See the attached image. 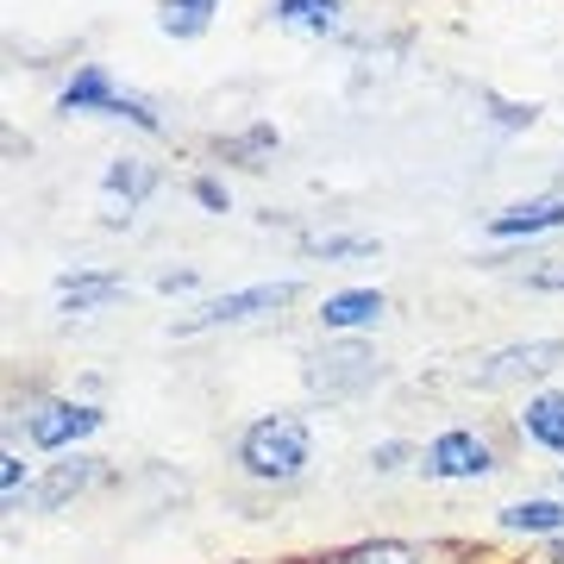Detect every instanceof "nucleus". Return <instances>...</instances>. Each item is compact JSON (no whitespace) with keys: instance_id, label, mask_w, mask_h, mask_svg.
Here are the masks:
<instances>
[{"instance_id":"1","label":"nucleus","mask_w":564,"mask_h":564,"mask_svg":"<svg viewBox=\"0 0 564 564\" xmlns=\"http://www.w3.org/2000/svg\"><path fill=\"white\" fill-rule=\"evenodd\" d=\"M232 464H239V477L251 489H302L307 470H314V426L307 414L295 408H276V414H251L239 426V440H232Z\"/></svg>"},{"instance_id":"2","label":"nucleus","mask_w":564,"mask_h":564,"mask_svg":"<svg viewBox=\"0 0 564 564\" xmlns=\"http://www.w3.org/2000/svg\"><path fill=\"white\" fill-rule=\"evenodd\" d=\"M7 445H25L39 458H63V452H88V440L107 433V408L76 395V389H39L20 402H7Z\"/></svg>"},{"instance_id":"3","label":"nucleus","mask_w":564,"mask_h":564,"mask_svg":"<svg viewBox=\"0 0 564 564\" xmlns=\"http://www.w3.org/2000/svg\"><path fill=\"white\" fill-rule=\"evenodd\" d=\"M302 302V276H270V282H239L220 295H202L170 333L195 339V333H226V326H258V321H282L289 307Z\"/></svg>"},{"instance_id":"4","label":"nucleus","mask_w":564,"mask_h":564,"mask_svg":"<svg viewBox=\"0 0 564 564\" xmlns=\"http://www.w3.org/2000/svg\"><path fill=\"white\" fill-rule=\"evenodd\" d=\"M552 370H564V333H533V339H508L464 358L458 383L477 395H502V389H545Z\"/></svg>"},{"instance_id":"5","label":"nucleus","mask_w":564,"mask_h":564,"mask_svg":"<svg viewBox=\"0 0 564 564\" xmlns=\"http://www.w3.org/2000/svg\"><path fill=\"white\" fill-rule=\"evenodd\" d=\"M377 383H383V358L364 339H326V345H314V351H302L307 402L345 408V402H364Z\"/></svg>"},{"instance_id":"6","label":"nucleus","mask_w":564,"mask_h":564,"mask_svg":"<svg viewBox=\"0 0 564 564\" xmlns=\"http://www.w3.org/2000/svg\"><path fill=\"white\" fill-rule=\"evenodd\" d=\"M502 470V445L489 426L452 421L421 445V477L426 484H489Z\"/></svg>"},{"instance_id":"7","label":"nucleus","mask_w":564,"mask_h":564,"mask_svg":"<svg viewBox=\"0 0 564 564\" xmlns=\"http://www.w3.org/2000/svg\"><path fill=\"white\" fill-rule=\"evenodd\" d=\"M113 484V464L95 458V452H63V458L39 464V484L25 489L20 502H7V514L20 521V514H63L69 502L82 496H95V489Z\"/></svg>"},{"instance_id":"8","label":"nucleus","mask_w":564,"mask_h":564,"mask_svg":"<svg viewBox=\"0 0 564 564\" xmlns=\"http://www.w3.org/2000/svg\"><path fill=\"white\" fill-rule=\"evenodd\" d=\"M307 564H489L484 545L470 540H408V533H370V540H351L326 558Z\"/></svg>"},{"instance_id":"9","label":"nucleus","mask_w":564,"mask_h":564,"mask_svg":"<svg viewBox=\"0 0 564 564\" xmlns=\"http://www.w3.org/2000/svg\"><path fill=\"white\" fill-rule=\"evenodd\" d=\"M163 188V170L139 151H120L107 158L101 170V232H132L139 226V207Z\"/></svg>"},{"instance_id":"10","label":"nucleus","mask_w":564,"mask_h":564,"mask_svg":"<svg viewBox=\"0 0 564 564\" xmlns=\"http://www.w3.org/2000/svg\"><path fill=\"white\" fill-rule=\"evenodd\" d=\"M552 232H564V188L521 195V202L496 207V214L484 220V239L496 245V251H527V245L552 239Z\"/></svg>"},{"instance_id":"11","label":"nucleus","mask_w":564,"mask_h":564,"mask_svg":"<svg viewBox=\"0 0 564 564\" xmlns=\"http://www.w3.org/2000/svg\"><path fill=\"white\" fill-rule=\"evenodd\" d=\"M132 295V282L126 270H101V263H76V270H63L51 282V302H57L63 321H88V314H107L113 302Z\"/></svg>"},{"instance_id":"12","label":"nucleus","mask_w":564,"mask_h":564,"mask_svg":"<svg viewBox=\"0 0 564 564\" xmlns=\"http://www.w3.org/2000/svg\"><path fill=\"white\" fill-rule=\"evenodd\" d=\"M314 321H321L326 339H364V333H377L389 321V295L370 289V282H345V289H326L321 295Z\"/></svg>"},{"instance_id":"13","label":"nucleus","mask_w":564,"mask_h":564,"mask_svg":"<svg viewBox=\"0 0 564 564\" xmlns=\"http://www.w3.org/2000/svg\"><path fill=\"white\" fill-rule=\"evenodd\" d=\"M263 25L307 44H339L351 39V0H263Z\"/></svg>"},{"instance_id":"14","label":"nucleus","mask_w":564,"mask_h":564,"mask_svg":"<svg viewBox=\"0 0 564 564\" xmlns=\"http://www.w3.org/2000/svg\"><path fill=\"white\" fill-rule=\"evenodd\" d=\"M508 426H514V440H521L527 452H540V458H558L564 464V389L558 383L527 389Z\"/></svg>"},{"instance_id":"15","label":"nucleus","mask_w":564,"mask_h":564,"mask_svg":"<svg viewBox=\"0 0 564 564\" xmlns=\"http://www.w3.org/2000/svg\"><path fill=\"white\" fill-rule=\"evenodd\" d=\"M113 95H120V76H113L107 63H76V69L57 82L51 113H57V120H107Z\"/></svg>"},{"instance_id":"16","label":"nucleus","mask_w":564,"mask_h":564,"mask_svg":"<svg viewBox=\"0 0 564 564\" xmlns=\"http://www.w3.org/2000/svg\"><path fill=\"white\" fill-rule=\"evenodd\" d=\"M496 533L508 540H527V545H545V540H564V496H514V502L496 508Z\"/></svg>"},{"instance_id":"17","label":"nucleus","mask_w":564,"mask_h":564,"mask_svg":"<svg viewBox=\"0 0 564 564\" xmlns=\"http://www.w3.org/2000/svg\"><path fill=\"white\" fill-rule=\"evenodd\" d=\"M276 151H282L276 120H251V126H239V132H220V139H214V158L232 163V170H263Z\"/></svg>"},{"instance_id":"18","label":"nucleus","mask_w":564,"mask_h":564,"mask_svg":"<svg viewBox=\"0 0 564 564\" xmlns=\"http://www.w3.org/2000/svg\"><path fill=\"white\" fill-rule=\"evenodd\" d=\"M214 13H220V0H158L151 25H158L170 44H195V39L214 32Z\"/></svg>"},{"instance_id":"19","label":"nucleus","mask_w":564,"mask_h":564,"mask_svg":"<svg viewBox=\"0 0 564 564\" xmlns=\"http://www.w3.org/2000/svg\"><path fill=\"white\" fill-rule=\"evenodd\" d=\"M295 251L314 263H358V258H377L383 239L377 232H295Z\"/></svg>"},{"instance_id":"20","label":"nucleus","mask_w":564,"mask_h":564,"mask_svg":"<svg viewBox=\"0 0 564 564\" xmlns=\"http://www.w3.org/2000/svg\"><path fill=\"white\" fill-rule=\"evenodd\" d=\"M477 107H484V120L496 126L502 139L533 132V126H540V113H545L540 101H514V95H502V88H477Z\"/></svg>"},{"instance_id":"21","label":"nucleus","mask_w":564,"mask_h":564,"mask_svg":"<svg viewBox=\"0 0 564 564\" xmlns=\"http://www.w3.org/2000/svg\"><path fill=\"white\" fill-rule=\"evenodd\" d=\"M107 120H113V126H132L139 139H170L163 107L151 101V95H139V88H120V95H113V107H107Z\"/></svg>"},{"instance_id":"22","label":"nucleus","mask_w":564,"mask_h":564,"mask_svg":"<svg viewBox=\"0 0 564 564\" xmlns=\"http://www.w3.org/2000/svg\"><path fill=\"white\" fill-rule=\"evenodd\" d=\"M370 464V477H402V470H421V440H408V433H389V440H370L364 452Z\"/></svg>"},{"instance_id":"23","label":"nucleus","mask_w":564,"mask_h":564,"mask_svg":"<svg viewBox=\"0 0 564 564\" xmlns=\"http://www.w3.org/2000/svg\"><path fill=\"white\" fill-rule=\"evenodd\" d=\"M32 484H39V464L25 458V445H7L0 452V502H20Z\"/></svg>"},{"instance_id":"24","label":"nucleus","mask_w":564,"mask_h":564,"mask_svg":"<svg viewBox=\"0 0 564 564\" xmlns=\"http://www.w3.org/2000/svg\"><path fill=\"white\" fill-rule=\"evenodd\" d=\"M188 202L202 207V214H232V182L214 176V170H195L188 176Z\"/></svg>"},{"instance_id":"25","label":"nucleus","mask_w":564,"mask_h":564,"mask_svg":"<svg viewBox=\"0 0 564 564\" xmlns=\"http://www.w3.org/2000/svg\"><path fill=\"white\" fill-rule=\"evenodd\" d=\"M533 270H521V289L533 295H564V258H527Z\"/></svg>"},{"instance_id":"26","label":"nucleus","mask_w":564,"mask_h":564,"mask_svg":"<svg viewBox=\"0 0 564 564\" xmlns=\"http://www.w3.org/2000/svg\"><path fill=\"white\" fill-rule=\"evenodd\" d=\"M151 289H158L163 302H176V295H202V270H195V263H182V270H158Z\"/></svg>"},{"instance_id":"27","label":"nucleus","mask_w":564,"mask_h":564,"mask_svg":"<svg viewBox=\"0 0 564 564\" xmlns=\"http://www.w3.org/2000/svg\"><path fill=\"white\" fill-rule=\"evenodd\" d=\"M521 564H564V540H545V545H527Z\"/></svg>"},{"instance_id":"28","label":"nucleus","mask_w":564,"mask_h":564,"mask_svg":"<svg viewBox=\"0 0 564 564\" xmlns=\"http://www.w3.org/2000/svg\"><path fill=\"white\" fill-rule=\"evenodd\" d=\"M552 489H558V496H564V464H558V477H552Z\"/></svg>"}]
</instances>
